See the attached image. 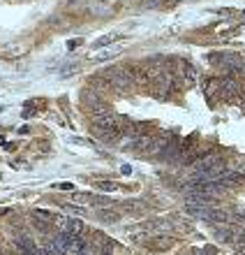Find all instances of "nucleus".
Returning a JSON list of instances; mask_svg holds the SVG:
<instances>
[{"instance_id":"obj_1","label":"nucleus","mask_w":245,"mask_h":255,"mask_svg":"<svg viewBox=\"0 0 245 255\" xmlns=\"http://www.w3.org/2000/svg\"><path fill=\"white\" fill-rule=\"evenodd\" d=\"M106 79H109L111 88H116V91H130L134 86V77L130 72H125V70H109Z\"/></svg>"},{"instance_id":"obj_3","label":"nucleus","mask_w":245,"mask_h":255,"mask_svg":"<svg viewBox=\"0 0 245 255\" xmlns=\"http://www.w3.org/2000/svg\"><path fill=\"white\" fill-rule=\"evenodd\" d=\"M113 249H116V244H113L109 237H102V239H99V244H97V253L99 255H111Z\"/></svg>"},{"instance_id":"obj_5","label":"nucleus","mask_w":245,"mask_h":255,"mask_svg":"<svg viewBox=\"0 0 245 255\" xmlns=\"http://www.w3.org/2000/svg\"><path fill=\"white\" fill-rule=\"evenodd\" d=\"M183 67H185V72H183V74H185L187 81H194V79H197V74H194V67L192 65H187V63H185Z\"/></svg>"},{"instance_id":"obj_4","label":"nucleus","mask_w":245,"mask_h":255,"mask_svg":"<svg viewBox=\"0 0 245 255\" xmlns=\"http://www.w3.org/2000/svg\"><path fill=\"white\" fill-rule=\"evenodd\" d=\"M99 218H102V221H106V223H116L120 216L116 214V211H109V209H104V211H99Z\"/></svg>"},{"instance_id":"obj_2","label":"nucleus","mask_w":245,"mask_h":255,"mask_svg":"<svg viewBox=\"0 0 245 255\" xmlns=\"http://www.w3.org/2000/svg\"><path fill=\"white\" fill-rule=\"evenodd\" d=\"M58 230L60 232H67V235H81L83 232V223L79 218H60Z\"/></svg>"}]
</instances>
